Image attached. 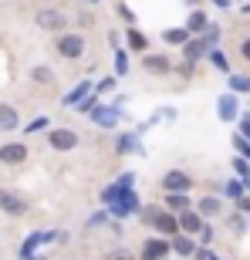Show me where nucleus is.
<instances>
[{
	"instance_id": "obj_27",
	"label": "nucleus",
	"mask_w": 250,
	"mask_h": 260,
	"mask_svg": "<svg viewBox=\"0 0 250 260\" xmlns=\"http://www.w3.org/2000/svg\"><path fill=\"white\" fill-rule=\"evenodd\" d=\"M233 145H237V149H240V152H243V155L250 159V139H243V135H237V139H233Z\"/></svg>"
},
{
	"instance_id": "obj_6",
	"label": "nucleus",
	"mask_w": 250,
	"mask_h": 260,
	"mask_svg": "<svg viewBox=\"0 0 250 260\" xmlns=\"http://www.w3.org/2000/svg\"><path fill=\"white\" fill-rule=\"evenodd\" d=\"M27 159V149L20 142H7V145H0V162H7V166H20Z\"/></svg>"
},
{
	"instance_id": "obj_30",
	"label": "nucleus",
	"mask_w": 250,
	"mask_h": 260,
	"mask_svg": "<svg viewBox=\"0 0 250 260\" xmlns=\"http://www.w3.org/2000/svg\"><path fill=\"white\" fill-rule=\"evenodd\" d=\"M230 230H237V233L243 230V216H230Z\"/></svg>"
},
{
	"instance_id": "obj_12",
	"label": "nucleus",
	"mask_w": 250,
	"mask_h": 260,
	"mask_svg": "<svg viewBox=\"0 0 250 260\" xmlns=\"http://www.w3.org/2000/svg\"><path fill=\"white\" fill-rule=\"evenodd\" d=\"M206 27H210V20H206L203 10H193L190 17H186V30H190V34H203Z\"/></svg>"
},
{
	"instance_id": "obj_14",
	"label": "nucleus",
	"mask_w": 250,
	"mask_h": 260,
	"mask_svg": "<svg viewBox=\"0 0 250 260\" xmlns=\"http://www.w3.org/2000/svg\"><path fill=\"white\" fill-rule=\"evenodd\" d=\"M206 48H210L206 41H196V38H193V41H186V44H183V51H186V61L193 64L196 58H203V54H206Z\"/></svg>"
},
{
	"instance_id": "obj_31",
	"label": "nucleus",
	"mask_w": 250,
	"mask_h": 260,
	"mask_svg": "<svg viewBox=\"0 0 250 260\" xmlns=\"http://www.w3.org/2000/svg\"><path fill=\"white\" fill-rule=\"evenodd\" d=\"M112 88H115V81H112V78H105V81L98 85V95H102V91H112Z\"/></svg>"
},
{
	"instance_id": "obj_5",
	"label": "nucleus",
	"mask_w": 250,
	"mask_h": 260,
	"mask_svg": "<svg viewBox=\"0 0 250 260\" xmlns=\"http://www.w3.org/2000/svg\"><path fill=\"white\" fill-rule=\"evenodd\" d=\"M65 24H68V17L61 14V10H54V7H48V10H41L38 14V27H44V30H65Z\"/></svg>"
},
{
	"instance_id": "obj_25",
	"label": "nucleus",
	"mask_w": 250,
	"mask_h": 260,
	"mask_svg": "<svg viewBox=\"0 0 250 260\" xmlns=\"http://www.w3.org/2000/svg\"><path fill=\"white\" fill-rule=\"evenodd\" d=\"M30 75H34V81H41V85H48L51 78H54V75H51V71H48V68H44V64H41V68H34Z\"/></svg>"
},
{
	"instance_id": "obj_28",
	"label": "nucleus",
	"mask_w": 250,
	"mask_h": 260,
	"mask_svg": "<svg viewBox=\"0 0 250 260\" xmlns=\"http://www.w3.org/2000/svg\"><path fill=\"white\" fill-rule=\"evenodd\" d=\"M233 169L240 173V179H250V166L243 162V159H237V162H233Z\"/></svg>"
},
{
	"instance_id": "obj_15",
	"label": "nucleus",
	"mask_w": 250,
	"mask_h": 260,
	"mask_svg": "<svg viewBox=\"0 0 250 260\" xmlns=\"http://www.w3.org/2000/svg\"><path fill=\"white\" fill-rule=\"evenodd\" d=\"M216 108H220V118H223V122H233V118H237V98H233V95H223Z\"/></svg>"
},
{
	"instance_id": "obj_13",
	"label": "nucleus",
	"mask_w": 250,
	"mask_h": 260,
	"mask_svg": "<svg viewBox=\"0 0 250 260\" xmlns=\"http://www.w3.org/2000/svg\"><path fill=\"white\" fill-rule=\"evenodd\" d=\"M91 118H95L102 128H112L118 122V112H115V108H95V112H91Z\"/></svg>"
},
{
	"instance_id": "obj_4",
	"label": "nucleus",
	"mask_w": 250,
	"mask_h": 260,
	"mask_svg": "<svg viewBox=\"0 0 250 260\" xmlns=\"http://www.w3.org/2000/svg\"><path fill=\"white\" fill-rule=\"evenodd\" d=\"M163 186H166V193H190V189H193V176L173 169V173H166Z\"/></svg>"
},
{
	"instance_id": "obj_7",
	"label": "nucleus",
	"mask_w": 250,
	"mask_h": 260,
	"mask_svg": "<svg viewBox=\"0 0 250 260\" xmlns=\"http://www.w3.org/2000/svg\"><path fill=\"white\" fill-rule=\"evenodd\" d=\"M149 216H152V223H155V230L163 233V237H173L176 230H183V226H179V220H176L173 213H149Z\"/></svg>"
},
{
	"instance_id": "obj_21",
	"label": "nucleus",
	"mask_w": 250,
	"mask_h": 260,
	"mask_svg": "<svg viewBox=\"0 0 250 260\" xmlns=\"http://www.w3.org/2000/svg\"><path fill=\"white\" fill-rule=\"evenodd\" d=\"M173 250H176V253H183V257H190V253L196 250V243H193L190 237H176V240H173Z\"/></svg>"
},
{
	"instance_id": "obj_11",
	"label": "nucleus",
	"mask_w": 250,
	"mask_h": 260,
	"mask_svg": "<svg viewBox=\"0 0 250 260\" xmlns=\"http://www.w3.org/2000/svg\"><path fill=\"white\" fill-rule=\"evenodd\" d=\"M179 226H183L186 233H203V230H206V226H203V216H200V213H193V210H186V213H183Z\"/></svg>"
},
{
	"instance_id": "obj_18",
	"label": "nucleus",
	"mask_w": 250,
	"mask_h": 260,
	"mask_svg": "<svg viewBox=\"0 0 250 260\" xmlns=\"http://www.w3.org/2000/svg\"><path fill=\"white\" fill-rule=\"evenodd\" d=\"M216 213H220V200H216V196L200 200V216H216Z\"/></svg>"
},
{
	"instance_id": "obj_16",
	"label": "nucleus",
	"mask_w": 250,
	"mask_h": 260,
	"mask_svg": "<svg viewBox=\"0 0 250 260\" xmlns=\"http://www.w3.org/2000/svg\"><path fill=\"white\" fill-rule=\"evenodd\" d=\"M166 206L176 210V213H186L190 210V196L186 193H166Z\"/></svg>"
},
{
	"instance_id": "obj_24",
	"label": "nucleus",
	"mask_w": 250,
	"mask_h": 260,
	"mask_svg": "<svg viewBox=\"0 0 250 260\" xmlns=\"http://www.w3.org/2000/svg\"><path fill=\"white\" fill-rule=\"evenodd\" d=\"M230 88H233V91H250V78H247V75L230 78Z\"/></svg>"
},
{
	"instance_id": "obj_1",
	"label": "nucleus",
	"mask_w": 250,
	"mask_h": 260,
	"mask_svg": "<svg viewBox=\"0 0 250 260\" xmlns=\"http://www.w3.org/2000/svg\"><path fill=\"white\" fill-rule=\"evenodd\" d=\"M58 54L61 58H81V54H85V38H81V34H61L58 38Z\"/></svg>"
},
{
	"instance_id": "obj_32",
	"label": "nucleus",
	"mask_w": 250,
	"mask_h": 260,
	"mask_svg": "<svg viewBox=\"0 0 250 260\" xmlns=\"http://www.w3.org/2000/svg\"><path fill=\"white\" fill-rule=\"evenodd\" d=\"M237 206H240L243 213H250V196H240V203H237Z\"/></svg>"
},
{
	"instance_id": "obj_19",
	"label": "nucleus",
	"mask_w": 250,
	"mask_h": 260,
	"mask_svg": "<svg viewBox=\"0 0 250 260\" xmlns=\"http://www.w3.org/2000/svg\"><path fill=\"white\" fill-rule=\"evenodd\" d=\"M186 41H190V30H186V27L166 30V44H186Z\"/></svg>"
},
{
	"instance_id": "obj_22",
	"label": "nucleus",
	"mask_w": 250,
	"mask_h": 260,
	"mask_svg": "<svg viewBox=\"0 0 250 260\" xmlns=\"http://www.w3.org/2000/svg\"><path fill=\"white\" fill-rule=\"evenodd\" d=\"M118 152H139V135H125L118 142Z\"/></svg>"
},
{
	"instance_id": "obj_10",
	"label": "nucleus",
	"mask_w": 250,
	"mask_h": 260,
	"mask_svg": "<svg viewBox=\"0 0 250 260\" xmlns=\"http://www.w3.org/2000/svg\"><path fill=\"white\" fill-rule=\"evenodd\" d=\"M142 68L149 71V75H166L173 64H169V58H163V54H149V58L142 61Z\"/></svg>"
},
{
	"instance_id": "obj_9",
	"label": "nucleus",
	"mask_w": 250,
	"mask_h": 260,
	"mask_svg": "<svg viewBox=\"0 0 250 260\" xmlns=\"http://www.w3.org/2000/svg\"><path fill=\"white\" fill-rule=\"evenodd\" d=\"M20 125V115L14 105H0V132H14Z\"/></svg>"
},
{
	"instance_id": "obj_35",
	"label": "nucleus",
	"mask_w": 250,
	"mask_h": 260,
	"mask_svg": "<svg viewBox=\"0 0 250 260\" xmlns=\"http://www.w3.org/2000/svg\"><path fill=\"white\" fill-rule=\"evenodd\" d=\"M210 260H220V257H213V253H210Z\"/></svg>"
},
{
	"instance_id": "obj_29",
	"label": "nucleus",
	"mask_w": 250,
	"mask_h": 260,
	"mask_svg": "<svg viewBox=\"0 0 250 260\" xmlns=\"http://www.w3.org/2000/svg\"><path fill=\"white\" fill-rule=\"evenodd\" d=\"M44 125H48V118H34V122H30V125H27V132H41V128H44Z\"/></svg>"
},
{
	"instance_id": "obj_26",
	"label": "nucleus",
	"mask_w": 250,
	"mask_h": 260,
	"mask_svg": "<svg viewBox=\"0 0 250 260\" xmlns=\"http://www.w3.org/2000/svg\"><path fill=\"white\" fill-rule=\"evenodd\" d=\"M216 38H220V27H216V24H210V27L203 30V41H206L210 48H213V44H216Z\"/></svg>"
},
{
	"instance_id": "obj_8",
	"label": "nucleus",
	"mask_w": 250,
	"mask_h": 260,
	"mask_svg": "<svg viewBox=\"0 0 250 260\" xmlns=\"http://www.w3.org/2000/svg\"><path fill=\"white\" fill-rule=\"evenodd\" d=\"M169 250H173V243H169V240H145L142 260H163Z\"/></svg>"
},
{
	"instance_id": "obj_33",
	"label": "nucleus",
	"mask_w": 250,
	"mask_h": 260,
	"mask_svg": "<svg viewBox=\"0 0 250 260\" xmlns=\"http://www.w3.org/2000/svg\"><path fill=\"white\" fill-rule=\"evenodd\" d=\"M240 54H243V58L250 61V41H243V44H240Z\"/></svg>"
},
{
	"instance_id": "obj_17",
	"label": "nucleus",
	"mask_w": 250,
	"mask_h": 260,
	"mask_svg": "<svg viewBox=\"0 0 250 260\" xmlns=\"http://www.w3.org/2000/svg\"><path fill=\"white\" fill-rule=\"evenodd\" d=\"M85 95H91V85H88V81H81V85H78L75 91L65 98V105H81V102H85Z\"/></svg>"
},
{
	"instance_id": "obj_23",
	"label": "nucleus",
	"mask_w": 250,
	"mask_h": 260,
	"mask_svg": "<svg viewBox=\"0 0 250 260\" xmlns=\"http://www.w3.org/2000/svg\"><path fill=\"white\" fill-rule=\"evenodd\" d=\"M210 61L220 68V71H230V61H227V54H223V51H210Z\"/></svg>"
},
{
	"instance_id": "obj_20",
	"label": "nucleus",
	"mask_w": 250,
	"mask_h": 260,
	"mask_svg": "<svg viewBox=\"0 0 250 260\" xmlns=\"http://www.w3.org/2000/svg\"><path fill=\"white\" fill-rule=\"evenodd\" d=\"M145 44H149V41H145V34L139 27L129 30V48H132V51H145Z\"/></svg>"
},
{
	"instance_id": "obj_34",
	"label": "nucleus",
	"mask_w": 250,
	"mask_h": 260,
	"mask_svg": "<svg viewBox=\"0 0 250 260\" xmlns=\"http://www.w3.org/2000/svg\"><path fill=\"white\" fill-rule=\"evenodd\" d=\"M112 260H132V257H129L125 250H118V253H112Z\"/></svg>"
},
{
	"instance_id": "obj_3",
	"label": "nucleus",
	"mask_w": 250,
	"mask_h": 260,
	"mask_svg": "<svg viewBox=\"0 0 250 260\" xmlns=\"http://www.w3.org/2000/svg\"><path fill=\"white\" fill-rule=\"evenodd\" d=\"M0 210L14 213V216H24V213H27V200L17 196V193H10V189H0Z\"/></svg>"
},
{
	"instance_id": "obj_2",
	"label": "nucleus",
	"mask_w": 250,
	"mask_h": 260,
	"mask_svg": "<svg viewBox=\"0 0 250 260\" xmlns=\"http://www.w3.org/2000/svg\"><path fill=\"white\" fill-rule=\"evenodd\" d=\"M48 142H51V149H58V152H71L78 145V135L71 132V128H51Z\"/></svg>"
}]
</instances>
